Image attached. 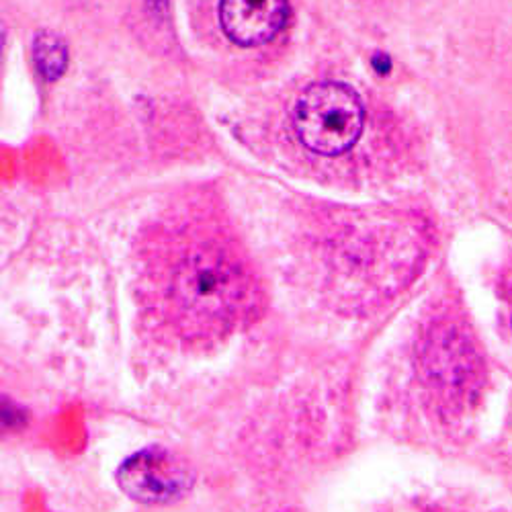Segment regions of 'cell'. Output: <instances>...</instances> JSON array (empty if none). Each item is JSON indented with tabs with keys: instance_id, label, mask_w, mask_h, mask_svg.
<instances>
[{
	"instance_id": "obj_2",
	"label": "cell",
	"mask_w": 512,
	"mask_h": 512,
	"mask_svg": "<svg viewBox=\"0 0 512 512\" xmlns=\"http://www.w3.org/2000/svg\"><path fill=\"white\" fill-rule=\"evenodd\" d=\"M365 111L359 95L340 82L312 84L293 109L295 132L312 152L338 156L355 146Z\"/></svg>"
},
{
	"instance_id": "obj_5",
	"label": "cell",
	"mask_w": 512,
	"mask_h": 512,
	"mask_svg": "<svg viewBox=\"0 0 512 512\" xmlns=\"http://www.w3.org/2000/svg\"><path fill=\"white\" fill-rule=\"evenodd\" d=\"M33 60L41 76L46 80H58L68 62L64 39L52 31H41L33 41Z\"/></svg>"
},
{
	"instance_id": "obj_1",
	"label": "cell",
	"mask_w": 512,
	"mask_h": 512,
	"mask_svg": "<svg viewBox=\"0 0 512 512\" xmlns=\"http://www.w3.org/2000/svg\"><path fill=\"white\" fill-rule=\"evenodd\" d=\"M160 318L185 340L232 332L254 308V283L240 256L220 238L185 234L154 269Z\"/></svg>"
},
{
	"instance_id": "obj_4",
	"label": "cell",
	"mask_w": 512,
	"mask_h": 512,
	"mask_svg": "<svg viewBox=\"0 0 512 512\" xmlns=\"http://www.w3.org/2000/svg\"><path fill=\"white\" fill-rule=\"evenodd\" d=\"M287 17V0H222L220 21L240 46H261L273 39Z\"/></svg>"
},
{
	"instance_id": "obj_3",
	"label": "cell",
	"mask_w": 512,
	"mask_h": 512,
	"mask_svg": "<svg viewBox=\"0 0 512 512\" xmlns=\"http://www.w3.org/2000/svg\"><path fill=\"white\" fill-rule=\"evenodd\" d=\"M117 484L142 504H170L193 488L195 469L173 449L146 447L121 463Z\"/></svg>"
}]
</instances>
